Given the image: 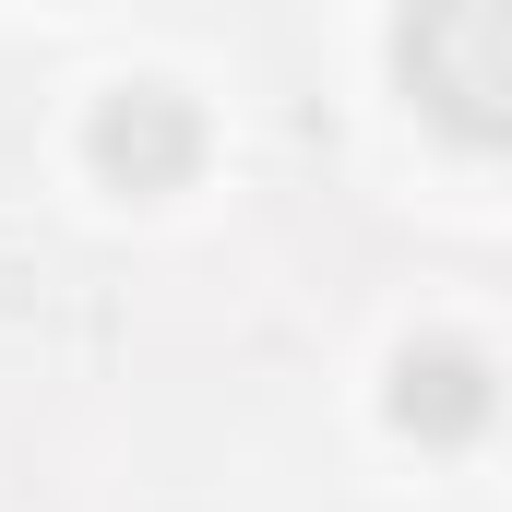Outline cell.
Listing matches in <instances>:
<instances>
[{"instance_id":"cell-1","label":"cell","mask_w":512,"mask_h":512,"mask_svg":"<svg viewBox=\"0 0 512 512\" xmlns=\"http://www.w3.org/2000/svg\"><path fill=\"white\" fill-rule=\"evenodd\" d=\"M393 72L453 143H512V0H429L393 24Z\"/></svg>"},{"instance_id":"cell-2","label":"cell","mask_w":512,"mask_h":512,"mask_svg":"<svg viewBox=\"0 0 512 512\" xmlns=\"http://www.w3.org/2000/svg\"><path fill=\"white\" fill-rule=\"evenodd\" d=\"M84 155H96L108 191H179V179L203 167V120H191V96H167V84H120V96H96Z\"/></svg>"},{"instance_id":"cell-3","label":"cell","mask_w":512,"mask_h":512,"mask_svg":"<svg viewBox=\"0 0 512 512\" xmlns=\"http://www.w3.org/2000/svg\"><path fill=\"white\" fill-rule=\"evenodd\" d=\"M393 429L405 441H477L489 429V358L477 346H405L393 358Z\"/></svg>"}]
</instances>
